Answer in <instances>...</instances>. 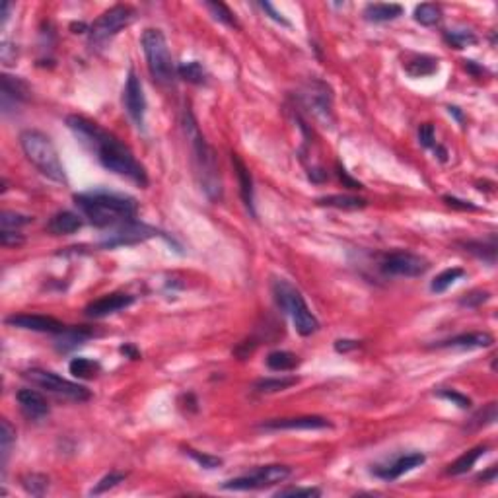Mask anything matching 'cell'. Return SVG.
I'll return each mask as SVG.
<instances>
[{"label":"cell","instance_id":"1","mask_svg":"<svg viewBox=\"0 0 498 498\" xmlns=\"http://www.w3.org/2000/svg\"><path fill=\"white\" fill-rule=\"evenodd\" d=\"M66 127L73 131L78 142L86 150H90L91 154L98 158V162L108 172L127 177L129 182H133L138 187L148 185V173L145 166L136 160L133 150L127 145H123L117 136L101 129L96 121H90L82 115H68Z\"/></svg>","mask_w":498,"mask_h":498},{"label":"cell","instance_id":"2","mask_svg":"<svg viewBox=\"0 0 498 498\" xmlns=\"http://www.w3.org/2000/svg\"><path fill=\"white\" fill-rule=\"evenodd\" d=\"M74 205L78 207L82 217L98 228H115L136 220L138 203L123 193L111 191H88L74 195Z\"/></svg>","mask_w":498,"mask_h":498},{"label":"cell","instance_id":"3","mask_svg":"<svg viewBox=\"0 0 498 498\" xmlns=\"http://www.w3.org/2000/svg\"><path fill=\"white\" fill-rule=\"evenodd\" d=\"M182 125L185 138L191 146L195 175H197L200 189L207 193V197L210 200H220L222 199V177L218 172L214 148L207 142V138L203 136L199 125H197V119L193 117V113L187 108L183 111Z\"/></svg>","mask_w":498,"mask_h":498},{"label":"cell","instance_id":"4","mask_svg":"<svg viewBox=\"0 0 498 498\" xmlns=\"http://www.w3.org/2000/svg\"><path fill=\"white\" fill-rule=\"evenodd\" d=\"M20 146L26 154L27 162L36 168L41 175L54 183H66V173H64L63 162L59 158V152L54 148L53 140L41 133V131H24L20 135Z\"/></svg>","mask_w":498,"mask_h":498},{"label":"cell","instance_id":"5","mask_svg":"<svg viewBox=\"0 0 498 498\" xmlns=\"http://www.w3.org/2000/svg\"><path fill=\"white\" fill-rule=\"evenodd\" d=\"M272 294L282 312H286L294 323V329L302 337H309L319 331V319H317L312 309L308 308L304 296L300 294L296 286H292L290 282L277 279L272 282Z\"/></svg>","mask_w":498,"mask_h":498},{"label":"cell","instance_id":"6","mask_svg":"<svg viewBox=\"0 0 498 498\" xmlns=\"http://www.w3.org/2000/svg\"><path fill=\"white\" fill-rule=\"evenodd\" d=\"M140 45L145 51L150 76L158 84H172L173 78H175V66H173L172 53H170L166 36L160 29L148 27L140 37Z\"/></svg>","mask_w":498,"mask_h":498},{"label":"cell","instance_id":"7","mask_svg":"<svg viewBox=\"0 0 498 498\" xmlns=\"http://www.w3.org/2000/svg\"><path fill=\"white\" fill-rule=\"evenodd\" d=\"M24 380H27L31 386H36L39 390H45L53 393L57 397L71 399V401H88L91 393L88 388H84L80 383H74L71 380H64L59 374L51 370H41V368H31L24 372Z\"/></svg>","mask_w":498,"mask_h":498},{"label":"cell","instance_id":"8","mask_svg":"<svg viewBox=\"0 0 498 498\" xmlns=\"http://www.w3.org/2000/svg\"><path fill=\"white\" fill-rule=\"evenodd\" d=\"M135 18V8H131L127 4H117L113 8L105 10L90 26V45L100 47L108 43L109 39L117 36L123 27L131 26Z\"/></svg>","mask_w":498,"mask_h":498},{"label":"cell","instance_id":"9","mask_svg":"<svg viewBox=\"0 0 498 498\" xmlns=\"http://www.w3.org/2000/svg\"><path fill=\"white\" fill-rule=\"evenodd\" d=\"M292 475V469L288 465H281V463H272V465H261L255 471L244 477H236L230 479L226 483H222L224 490H259L284 483Z\"/></svg>","mask_w":498,"mask_h":498},{"label":"cell","instance_id":"10","mask_svg":"<svg viewBox=\"0 0 498 498\" xmlns=\"http://www.w3.org/2000/svg\"><path fill=\"white\" fill-rule=\"evenodd\" d=\"M154 236H163V234H160L156 228L133 220V222H127V224L111 228L108 234H103L100 245L101 247H108V249H115V247H123V245L142 244V242Z\"/></svg>","mask_w":498,"mask_h":498},{"label":"cell","instance_id":"11","mask_svg":"<svg viewBox=\"0 0 498 498\" xmlns=\"http://www.w3.org/2000/svg\"><path fill=\"white\" fill-rule=\"evenodd\" d=\"M430 269V263L423 255L409 254V251H395L386 255L380 263V271L388 277H423Z\"/></svg>","mask_w":498,"mask_h":498},{"label":"cell","instance_id":"12","mask_svg":"<svg viewBox=\"0 0 498 498\" xmlns=\"http://www.w3.org/2000/svg\"><path fill=\"white\" fill-rule=\"evenodd\" d=\"M123 103L127 109L129 117L135 123L136 129H145V115H146V98L140 78L136 76L135 71L129 73V78L125 82V90H123Z\"/></svg>","mask_w":498,"mask_h":498},{"label":"cell","instance_id":"13","mask_svg":"<svg viewBox=\"0 0 498 498\" xmlns=\"http://www.w3.org/2000/svg\"><path fill=\"white\" fill-rule=\"evenodd\" d=\"M302 98L306 101V105L309 111L316 115L317 119H321L323 123H331V108H333V96L325 82L312 80L306 86V90L302 94Z\"/></svg>","mask_w":498,"mask_h":498},{"label":"cell","instance_id":"14","mask_svg":"<svg viewBox=\"0 0 498 498\" xmlns=\"http://www.w3.org/2000/svg\"><path fill=\"white\" fill-rule=\"evenodd\" d=\"M259 428L267 430V432H279V430H325V428H333V423L325 417L308 415V417L271 418V420L261 423Z\"/></svg>","mask_w":498,"mask_h":498},{"label":"cell","instance_id":"15","mask_svg":"<svg viewBox=\"0 0 498 498\" xmlns=\"http://www.w3.org/2000/svg\"><path fill=\"white\" fill-rule=\"evenodd\" d=\"M4 321L10 327L37 331V333H51V335H59L66 329V325L61 323L59 319L49 316H36V314H14V316L6 317Z\"/></svg>","mask_w":498,"mask_h":498},{"label":"cell","instance_id":"16","mask_svg":"<svg viewBox=\"0 0 498 498\" xmlns=\"http://www.w3.org/2000/svg\"><path fill=\"white\" fill-rule=\"evenodd\" d=\"M133 304H135V296L125 294V292H113V294L101 296L100 300H94L91 304L86 306L84 314L91 319H101V317H108L111 314H117L121 309H127Z\"/></svg>","mask_w":498,"mask_h":498},{"label":"cell","instance_id":"17","mask_svg":"<svg viewBox=\"0 0 498 498\" xmlns=\"http://www.w3.org/2000/svg\"><path fill=\"white\" fill-rule=\"evenodd\" d=\"M18 405L22 409V413L26 415L29 420H41L49 415V401L45 399L43 393H39L37 390L31 388H24L16 393Z\"/></svg>","mask_w":498,"mask_h":498},{"label":"cell","instance_id":"18","mask_svg":"<svg viewBox=\"0 0 498 498\" xmlns=\"http://www.w3.org/2000/svg\"><path fill=\"white\" fill-rule=\"evenodd\" d=\"M425 462H426L425 453H420V452L407 453V455H401V457H397L395 462L390 463V465H386V467H378V469L374 471V475H376V477H380V479H383V481H395V479H399L401 475H405V473L413 471V469L420 467V465H423Z\"/></svg>","mask_w":498,"mask_h":498},{"label":"cell","instance_id":"19","mask_svg":"<svg viewBox=\"0 0 498 498\" xmlns=\"http://www.w3.org/2000/svg\"><path fill=\"white\" fill-rule=\"evenodd\" d=\"M495 344V337L485 331H475V333H462V335L450 337L446 341H438L432 346L434 349H487Z\"/></svg>","mask_w":498,"mask_h":498},{"label":"cell","instance_id":"20","mask_svg":"<svg viewBox=\"0 0 498 498\" xmlns=\"http://www.w3.org/2000/svg\"><path fill=\"white\" fill-rule=\"evenodd\" d=\"M29 98L27 84L18 76L2 74V111L8 113L10 105H18Z\"/></svg>","mask_w":498,"mask_h":498},{"label":"cell","instance_id":"21","mask_svg":"<svg viewBox=\"0 0 498 498\" xmlns=\"http://www.w3.org/2000/svg\"><path fill=\"white\" fill-rule=\"evenodd\" d=\"M82 217L71 210H61L51 217V220L47 222L45 230L53 236H71L74 232H78L82 228Z\"/></svg>","mask_w":498,"mask_h":498},{"label":"cell","instance_id":"22","mask_svg":"<svg viewBox=\"0 0 498 498\" xmlns=\"http://www.w3.org/2000/svg\"><path fill=\"white\" fill-rule=\"evenodd\" d=\"M232 163H234V168H236L237 182H240V195H242V200H244L245 209L249 210L251 217L257 218L255 203H254V177H251V173H249V170H247V166L240 160V156L237 154H232Z\"/></svg>","mask_w":498,"mask_h":498},{"label":"cell","instance_id":"23","mask_svg":"<svg viewBox=\"0 0 498 498\" xmlns=\"http://www.w3.org/2000/svg\"><path fill=\"white\" fill-rule=\"evenodd\" d=\"M91 337H94V331L88 327H66L63 333L57 335L54 346H57L59 353H68V351L86 343Z\"/></svg>","mask_w":498,"mask_h":498},{"label":"cell","instance_id":"24","mask_svg":"<svg viewBox=\"0 0 498 498\" xmlns=\"http://www.w3.org/2000/svg\"><path fill=\"white\" fill-rule=\"evenodd\" d=\"M403 68L409 76L413 78H425L438 73V59L428 57V54H413L409 61L403 63Z\"/></svg>","mask_w":498,"mask_h":498},{"label":"cell","instance_id":"25","mask_svg":"<svg viewBox=\"0 0 498 498\" xmlns=\"http://www.w3.org/2000/svg\"><path fill=\"white\" fill-rule=\"evenodd\" d=\"M465 251L473 254L477 259H483L489 265H495L497 261V236H490L489 240H469V242H463Z\"/></svg>","mask_w":498,"mask_h":498},{"label":"cell","instance_id":"26","mask_svg":"<svg viewBox=\"0 0 498 498\" xmlns=\"http://www.w3.org/2000/svg\"><path fill=\"white\" fill-rule=\"evenodd\" d=\"M403 14V6L399 4H383V2H376V4H368L364 8V18L374 24H381V22H391L397 20Z\"/></svg>","mask_w":498,"mask_h":498},{"label":"cell","instance_id":"27","mask_svg":"<svg viewBox=\"0 0 498 498\" xmlns=\"http://www.w3.org/2000/svg\"><path fill=\"white\" fill-rule=\"evenodd\" d=\"M485 453H487V446H477V448H473V450H469V452H465L463 455H460V457H457V460H455L452 465H448L446 473H448V475H452V477L465 475V473L469 471L475 463L479 462Z\"/></svg>","mask_w":498,"mask_h":498},{"label":"cell","instance_id":"28","mask_svg":"<svg viewBox=\"0 0 498 498\" xmlns=\"http://www.w3.org/2000/svg\"><path fill=\"white\" fill-rule=\"evenodd\" d=\"M316 203L321 207H331V209L341 210H360L368 205L366 199L354 197V195H327V197H319Z\"/></svg>","mask_w":498,"mask_h":498},{"label":"cell","instance_id":"29","mask_svg":"<svg viewBox=\"0 0 498 498\" xmlns=\"http://www.w3.org/2000/svg\"><path fill=\"white\" fill-rule=\"evenodd\" d=\"M68 370H71V374H73L74 378H78V380H94L101 372V364L98 362V360L78 356V358H73V360H71Z\"/></svg>","mask_w":498,"mask_h":498},{"label":"cell","instance_id":"30","mask_svg":"<svg viewBox=\"0 0 498 498\" xmlns=\"http://www.w3.org/2000/svg\"><path fill=\"white\" fill-rule=\"evenodd\" d=\"M300 362L302 360L298 356L294 353H288V351H272L267 356V366L272 372H292L298 368Z\"/></svg>","mask_w":498,"mask_h":498},{"label":"cell","instance_id":"31","mask_svg":"<svg viewBox=\"0 0 498 498\" xmlns=\"http://www.w3.org/2000/svg\"><path fill=\"white\" fill-rule=\"evenodd\" d=\"M298 378L296 376H281V378H261L254 383V390L259 393H277L296 386Z\"/></svg>","mask_w":498,"mask_h":498},{"label":"cell","instance_id":"32","mask_svg":"<svg viewBox=\"0 0 498 498\" xmlns=\"http://www.w3.org/2000/svg\"><path fill=\"white\" fill-rule=\"evenodd\" d=\"M177 74L180 78H183L185 82L189 84H207L209 80V74H207V68L199 63V61H189V63H182L177 66Z\"/></svg>","mask_w":498,"mask_h":498},{"label":"cell","instance_id":"33","mask_svg":"<svg viewBox=\"0 0 498 498\" xmlns=\"http://www.w3.org/2000/svg\"><path fill=\"white\" fill-rule=\"evenodd\" d=\"M16 442V428L10 425V420L2 418L0 423V455H2V471H6V463H8L12 446Z\"/></svg>","mask_w":498,"mask_h":498},{"label":"cell","instance_id":"34","mask_svg":"<svg viewBox=\"0 0 498 498\" xmlns=\"http://www.w3.org/2000/svg\"><path fill=\"white\" fill-rule=\"evenodd\" d=\"M20 483L27 495H31V497H43L49 489V477L43 473H26V475H22Z\"/></svg>","mask_w":498,"mask_h":498},{"label":"cell","instance_id":"35","mask_svg":"<svg viewBox=\"0 0 498 498\" xmlns=\"http://www.w3.org/2000/svg\"><path fill=\"white\" fill-rule=\"evenodd\" d=\"M444 41L453 49H465V47L477 45L479 37L475 36L469 29H446Z\"/></svg>","mask_w":498,"mask_h":498},{"label":"cell","instance_id":"36","mask_svg":"<svg viewBox=\"0 0 498 498\" xmlns=\"http://www.w3.org/2000/svg\"><path fill=\"white\" fill-rule=\"evenodd\" d=\"M497 417H498V405L492 401V403L485 405V407L479 409V411L473 415L471 420L467 423V428H469V430H479V428H485V426L495 425Z\"/></svg>","mask_w":498,"mask_h":498},{"label":"cell","instance_id":"37","mask_svg":"<svg viewBox=\"0 0 498 498\" xmlns=\"http://www.w3.org/2000/svg\"><path fill=\"white\" fill-rule=\"evenodd\" d=\"M415 20H417L420 26H436L440 20H442V10L438 4L432 2H425V4H418L415 8Z\"/></svg>","mask_w":498,"mask_h":498},{"label":"cell","instance_id":"38","mask_svg":"<svg viewBox=\"0 0 498 498\" xmlns=\"http://www.w3.org/2000/svg\"><path fill=\"white\" fill-rule=\"evenodd\" d=\"M463 277H465V271L460 269V267L446 269V271H442L440 274H436V279L432 281V284H430V290L436 292V294H442V292H446V290L452 286L453 282L460 281Z\"/></svg>","mask_w":498,"mask_h":498},{"label":"cell","instance_id":"39","mask_svg":"<svg viewBox=\"0 0 498 498\" xmlns=\"http://www.w3.org/2000/svg\"><path fill=\"white\" fill-rule=\"evenodd\" d=\"M205 6L210 10L212 18L218 20L220 24H224V26L228 27H236V29L240 27V24H237L236 20V14L228 8L226 4H222V2H205Z\"/></svg>","mask_w":498,"mask_h":498},{"label":"cell","instance_id":"40","mask_svg":"<svg viewBox=\"0 0 498 498\" xmlns=\"http://www.w3.org/2000/svg\"><path fill=\"white\" fill-rule=\"evenodd\" d=\"M125 479H127V475H125V473H119V471L108 473L105 477H101V479L96 483V487L90 490V495H94V497L103 495V492H108V490L115 489L119 483H123Z\"/></svg>","mask_w":498,"mask_h":498},{"label":"cell","instance_id":"41","mask_svg":"<svg viewBox=\"0 0 498 498\" xmlns=\"http://www.w3.org/2000/svg\"><path fill=\"white\" fill-rule=\"evenodd\" d=\"M34 222V217H27V214H20V212H12V210H4L2 217H0V224L2 230H18L22 226H27Z\"/></svg>","mask_w":498,"mask_h":498},{"label":"cell","instance_id":"42","mask_svg":"<svg viewBox=\"0 0 498 498\" xmlns=\"http://www.w3.org/2000/svg\"><path fill=\"white\" fill-rule=\"evenodd\" d=\"M185 453L189 455L193 462H197L203 469H217L222 465V460L217 455H209V453H200L193 448H185Z\"/></svg>","mask_w":498,"mask_h":498},{"label":"cell","instance_id":"43","mask_svg":"<svg viewBox=\"0 0 498 498\" xmlns=\"http://www.w3.org/2000/svg\"><path fill=\"white\" fill-rule=\"evenodd\" d=\"M274 497H294V498H316L321 497V489L317 487H288L279 492H274Z\"/></svg>","mask_w":498,"mask_h":498},{"label":"cell","instance_id":"44","mask_svg":"<svg viewBox=\"0 0 498 498\" xmlns=\"http://www.w3.org/2000/svg\"><path fill=\"white\" fill-rule=\"evenodd\" d=\"M490 300V292L487 290H473V292H467L463 294L460 298V306L462 308H479L481 304L489 302Z\"/></svg>","mask_w":498,"mask_h":498},{"label":"cell","instance_id":"45","mask_svg":"<svg viewBox=\"0 0 498 498\" xmlns=\"http://www.w3.org/2000/svg\"><path fill=\"white\" fill-rule=\"evenodd\" d=\"M436 395L440 399H446V401H450V403H453V405H457L460 409H469L471 407V399L467 397V395H463V393H460V391L455 390H440L436 391Z\"/></svg>","mask_w":498,"mask_h":498},{"label":"cell","instance_id":"46","mask_svg":"<svg viewBox=\"0 0 498 498\" xmlns=\"http://www.w3.org/2000/svg\"><path fill=\"white\" fill-rule=\"evenodd\" d=\"M0 242L4 247H20L26 242V237L18 230H0Z\"/></svg>","mask_w":498,"mask_h":498},{"label":"cell","instance_id":"47","mask_svg":"<svg viewBox=\"0 0 498 498\" xmlns=\"http://www.w3.org/2000/svg\"><path fill=\"white\" fill-rule=\"evenodd\" d=\"M418 140H420V145L425 146V148H434L436 146L434 125H430V123L420 125V129H418Z\"/></svg>","mask_w":498,"mask_h":498},{"label":"cell","instance_id":"48","mask_svg":"<svg viewBox=\"0 0 498 498\" xmlns=\"http://www.w3.org/2000/svg\"><path fill=\"white\" fill-rule=\"evenodd\" d=\"M257 6L265 12V14H269V18L274 20L277 24H281V26H286L290 27V22L284 16H282V12H279V10L272 6L271 2H257Z\"/></svg>","mask_w":498,"mask_h":498},{"label":"cell","instance_id":"49","mask_svg":"<svg viewBox=\"0 0 498 498\" xmlns=\"http://www.w3.org/2000/svg\"><path fill=\"white\" fill-rule=\"evenodd\" d=\"M337 175H339V180L343 182V185L344 187H349V189H354V191H358V189H364V185L360 182H356V180H353L349 173H346V170H344L343 166L341 163H337Z\"/></svg>","mask_w":498,"mask_h":498},{"label":"cell","instance_id":"50","mask_svg":"<svg viewBox=\"0 0 498 498\" xmlns=\"http://www.w3.org/2000/svg\"><path fill=\"white\" fill-rule=\"evenodd\" d=\"M444 200H446V205H450V207H453V209L477 210V207H475L473 203H469V200H462V199H457V197H450V195H446Z\"/></svg>","mask_w":498,"mask_h":498},{"label":"cell","instance_id":"51","mask_svg":"<svg viewBox=\"0 0 498 498\" xmlns=\"http://www.w3.org/2000/svg\"><path fill=\"white\" fill-rule=\"evenodd\" d=\"M358 346H360V343L353 341V339H339V341H335L337 353H351V351L358 349Z\"/></svg>","mask_w":498,"mask_h":498},{"label":"cell","instance_id":"52","mask_svg":"<svg viewBox=\"0 0 498 498\" xmlns=\"http://www.w3.org/2000/svg\"><path fill=\"white\" fill-rule=\"evenodd\" d=\"M119 351H121V354H125L127 358H131V360H138V358H140V351L136 349L135 344H131V343L123 344Z\"/></svg>","mask_w":498,"mask_h":498},{"label":"cell","instance_id":"53","mask_svg":"<svg viewBox=\"0 0 498 498\" xmlns=\"http://www.w3.org/2000/svg\"><path fill=\"white\" fill-rule=\"evenodd\" d=\"M497 473H498V467L497 465H492L489 471L481 473L479 477H477V481H483V483H492V481L497 479Z\"/></svg>","mask_w":498,"mask_h":498},{"label":"cell","instance_id":"54","mask_svg":"<svg viewBox=\"0 0 498 498\" xmlns=\"http://www.w3.org/2000/svg\"><path fill=\"white\" fill-rule=\"evenodd\" d=\"M448 111H450V115H453V117L457 119L460 123H463V115H462V111H460V108H453V105H450V108H448Z\"/></svg>","mask_w":498,"mask_h":498},{"label":"cell","instance_id":"55","mask_svg":"<svg viewBox=\"0 0 498 498\" xmlns=\"http://www.w3.org/2000/svg\"><path fill=\"white\" fill-rule=\"evenodd\" d=\"M10 2H2V24H6V20H8V14H10Z\"/></svg>","mask_w":498,"mask_h":498}]
</instances>
